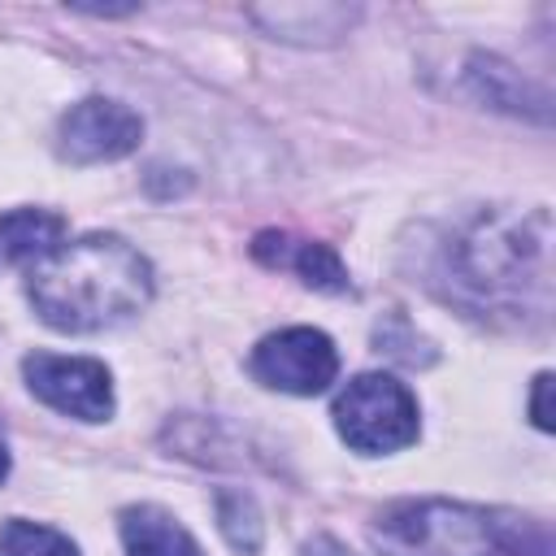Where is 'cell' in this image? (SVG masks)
Wrapping results in <instances>:
<instances>
[{
    "mask_svg": "<svg viewBox=\"0 0 556 556\" xmlns=\"http://www.w3.org/2000/svg\"><path fill=\"white\" fill-rule=\"evenodd\" d=\"M439 291L478 321L547 317L552 295V217L543 208H482L439 243Z\"/></svg>",
    "mask_w": 556,
    "mask_h": 556,
    "instance_id": "1",
    "label": "cell"
},
{
    "mask_svg": "<svg viewBox=\"0 0 556 556\" xmlns=\"http://www.w3.org/2000/svg\"><path fill=\"white\" fill-rule=\"evenodd\" d=\"M26 295L52 330L91 334L135 317L152 300V265L117 235H83L26 269Z\"/></svg>",
    "mask_w": 556,
    "mask_h": 556,
    "instance_id": "2",
    "label": "cell"
},
{
    "mask_svg": "<svg viewBox=\"0 0 556 556\" xmlns=\"http://www.w3.org/2000/svg\"><path fill=\"white\" fill-rule=\"evenodd\" d=\"M382 556H491L495 513L456 500H400L374 517Z\"/></svg>",
    "mask_w": 556,
    "mask_h": 556,
    "instance_id": "3",
    "label": "cell"
},
{
    "mask_svg": "<svg viewBox=\"0 0 556 556\" xmlns=\"http://www.w3.org/2000/svg\"><path fill=\"white\" fill-rule=\"evenodd\" d=\"M334 430L352 452L365 456H387L421 434V413L417 395L391 378V374H356L339 395H334Z\"/></svg>",
    "mask_w": 556,
    "mask_h": 556,
    "instance_id": "4",
    "label": "cell"
},
{
    "mask_svg": "<svg viewBox=\"0 0 556 556\" xmlns=\"http://www.w3.org/2000/svg\"><path fill=\"white\" fill-rule=\"evenodd\" d=\"M252 378L269 391L287 395H321L339 374V352L326 330L313 326H287L278 334H265L252 348L248 361Z\"/></svg>",
    "mask_w": 556,
    "mask_h": 556,
    "instance_id": "5",
    "label": "cell"
},
{
    "mask_svg": "<svg viewBox=\"0 0 556 556\" xmlns=\"http://www.w3.org/2000/svg\"><path fill=\"white\" fill-rule=\"evenodd\" d=\"M26 387L48 408L78 417V421H109L113 417V378L104 361L91 356H56V352H30L22 361Z\"/></svg>",
    "mask_w": 556,
    "mask_h": 556,
    "instance_id": "6",
    "label": "cell"
},
{
    "mask_svg": "<svg viewBox=\"0 0 556 556\" xmlns=\"http://www.w3.org/2000/svg\"><path fill=\"white\" fill-rule=\"evenodd\" d=\"M139 139H143L139 113L117 100H104V96H87V100L70 104V113L56 126V152L74 165L117 161V156L135 152Z\"/></svg>",
    "mask_w": 556,
    "mask_h": 556,
    "instance_id": "7",
    "label": "cell"
},
{
    "mask_svg": "<svg viewBox=\"0 0 556 556\" xmlns=\"http://www.w3.org/2000/svg\"><path fill=\"white\" fill-rule=\"evenodd\" d=\"M252 252H256V261H265L274 269H291L304 287H317V291H330V295L352 291V278H348V269H343V261L330 243L265 230V235H256Z\"/></svg>",
    "mask_w": 556,
    "mask_h": 556,
    "instance_id": "8",
    "label": "cell"
},
{
    "mask_svg": "<svg viewBox=\"0 0 556 556\" xmlns=\"http://www.w3.org/2000/svg\"><path fill=\"white\" fill-rule=\"evenodd\" d=\"M122 547L126 556H204L187 526L156 504L122 508Z\"/></svg>",
    "mask_w": 556,
    "mask_h": 556,
    "instance_id": "9",
    "label": "cell"
},
{
    "mask_svg": "<svg viewBox=\"0 0 556 556\" xmlns=\"http://www.w3.org/2000/svg\"><path fill=\"white\" fill-rule=\"evenodd\" d=\"M65 235V217L48 208H9L0 213V269L35 265L48 256Z\"/></svg>",
    "mask_w": 556,
    "mask_h": 556,
    "instance_id": "10",
    "label": "cell"
},
{
    "mask_svg": "<svg viewBox=\"0 0 556 556\" xmlns=\"http://www.w3.org/2000/svg\"><path fill=\"white\" fill-rule=\"evenodd\" d=\"M469 78H473V87L482 91V100H486V104L508 109V113L547 117V100H543L539 91H530V87H526V78H517L504 61H495V56H478V61H473V70H469Z\"/></svg>",
    "mask_w": 556,
    "mask_h": 556,
    "instance_id": "11",
    "label": "cell"
},
{
    "mask_svg": "<svg viewBox=\"0 0 556 556\" xmlns=\"http://www.w3.org/2000/svg\"><path fill=\"white\" fill-rule=\"evenodd\" d=\"M0 556H78V547L52 526L9 517L0 526Z\"/></svg>",
    "mask_w": 556,
    "mask_h": 556,
    "instance_id": "12",
    "label": "cell"
},
{
    "mask_svg": "<svg viewBox=\"0 0 556 556\" xmlns=\"http://www.w3.org/2000/svg\"><path fill=\"white\" fill-rule=\"evenodd\" d=\"M217 521H222V534L230 539L235 552H243V556H256L261 552V513H256L252 495L222 491L217 495Z\"/></svg>",
    "mask_w": 556,
    "mask_h": 556,
    "instance_id": "13",
    "label": "cell"
},
{
    "mask_svg": "<svg viewBox=\"0 0 556 556\" xmlns=\"http://www.w3.org/2000/svg\"><path fill=\"white\" fill-rule=\"evenodd\" d=\"M491 556H552V534L543 521L495 513V547Z\"/></svg>",
    "mask_w": 556,
    "mask_h": 556,
    "instance_id": "14",
    "label": "cell"
},
{
    "mask_svg": "<svg viewBox=\"0 0 556 556\" xmlns=\"http://www.w3.org/2000/svg\"><path fill=\"white\" fill-rule=\"evenodd\" d=\"M547 391H552V374L534 378V400H530V417L539 430H552V408H547Z\"/></svg>",
    "mask_w": 556,
    "mask_h": 556,
    "instance_id": "15",
    "label": "cell"
},
{
    "mask_svg": "<svg viewBox=\"0 0 556 556\" xmlns=\"http://www.w3.org/2000/svg\"><path fill=\"white\" fill-rule=\"evenodd\" d=\"M304 556H352L339 539H330V534H317V539H308L304 543Z\"/></svg>",
    "mask_w": 556,
    "mask_h": 556,
    "instance_id": "16",
    "label": "cell"
},
{
    "mask_svg": "<svg viewBox=\"0 0 556 556\" xmlns=\"http://www.w3.org/2000/svg\"><path fill=\"white\" fill-rule=\"evenodd\" d=\"M9 478V443H4V434H0V482Z\"/></svg>",
    "mask_w": 556,
    "mask_h": 556,
    "instance_id": "17",
    "label": "cell"
}]
</instances>
